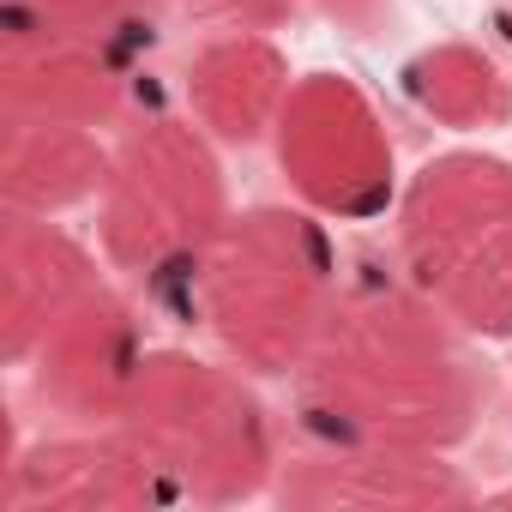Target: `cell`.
<instances>
[{"instance_id": "cell-7", "label": "cell", "mask_w": 512, "mask_h": 512, "mask_svg": "<svg viewBox=\"0 0 512 512\" xmlns=\"http://www.w3.org/2000/svg\"><path fill=\"white\" fill-rule=\"evenodd\" d=\"M133 103V49L61 31L31 13H0V115L121 133Z\"/></svg>"}, {"instance_id": "cell-16", "label": "cell", "mask_w": 512, "mask_h": 512, "mask_svg": "<svg viewBox=\"0 0 512 512\" xmlns=\"http://www.w3.org/2000/svg\"><path fill=\"white\" fill-rule=\"evenodd\" d=\"M169 7L211 31H278L284 19H296L302 0H169Z\"/></svg>"}, {"instance_id": "cell-3", "label": "cell", "mask_w": 512, "mask_h": 512, "mask_svg": "<svg viewBox=\"0 0 512 512\" xmlns=\"http://www.w3.org/2000/svg\"><path fill=\"white\" fill-rule=\"evenodd\" d=\"M115 428L163 482L169 506H235L272 494L278 482V428L247 368L205 362L193 350H151Z\"/></svg>"}, {"instance_id": "cell-1", "label": "cell", "mask_w": 512, "mask_h": 512, "mask_svg": "<svg viewBox=\"0 0 512 512\" xmlns=\"http://www.w3.org/2000/svg\"><path fill=\"white\" fill-rule=\"evenodd\" d=\"M290 404L302 440L452 452L476 434L488 374L470 332L404 272H356L290 374Z\"/></svg>"}, {"instance_id": "cell-15", "label": "cell", "mask_w": 512, "mask_h": 512, "mask_svg": "<svg viewBox=\"0 0 512 512\" xmlns=\"http://www.w3.org/2000/svg\"><path fill=\"white\" fill-rule=\"evenodd\" d=\"M7 13H31V19H49L61 31H91V37L121 43V49H145L157 37L163 0H7Z\"/></svg>"}, {"instance_id": "cell-14", "label": "cell", "mask_w": 512, "mask_h": 512, "mask_svg": "<svg viewBox=\"0 0 512 512\" xmlns=\"http://www.w3.org/2000/svg\"><path fill=\"white\" fill-rule=\"evenodd\" d=\"M404 91L410 103L452 127V133H476V127H500L512 115V79L506 67L476 49V43H440V49H422L410 67H404Z\"/></svg>"}, {"instance_id": "cell-13", "label": "cell", "mask_w": 512, "mask_h": 512, "mask_svg": "<svg viewBox=\"0 0 512 512\" xmlns=\"http://www.w3.org/2000/svg\"><path fill=\"white\" fill-rule=\"evenodd\" d=\"M115 139L67 121H7L0 115V205L61 217L103 193Z\"/></svg>"}, {"instance_id": "cell-10", "label": "cell", "mask_w": 512, "mask_h": 512, "mask_svg": "<svg viewBox=\"0 0 512 512\" xmlns=\"http://www.w3.org/2000/svg\"><path fill=\"white\" fill-rule=\"evenodd\" d=\"M169 506L151 464L115 422H73V434H49L19 446L0 476V512H133Z\"/></svg>"}, {"instance_id": "cell-8", "label": "cell", "mask_w": 512, "mask_h": 512, "mask_svg": "<svg viewBox=\"0 0 512 512\" xmlns=\"http://www.w3.org/2000/svg\"><path fill=\"white\" fill-rule=\"evenodd\" d=\"M272 494L302 512H440L470 506L482 488L446 452H404V446H338L308 440L278 464Z\"/></svg>"}, {"instance_id": "cell-5", "label": "cell", "mask_w": 512, "mask_h": 512, "mask_svg": "<svg viewBox=\"0 0 512 512\" xmlns=\"http://www.w3.org/2000/svg\"><path fill=\"white\" fill-rule=\"evenodd\" d=\"M217 139L175 115H139L115 133L109 181L97 193V247L133 284H193L223 235L229 187L211 151Z\"/></svg>"}, {"instance_id": "cell-4", "label": "cell", "mask_w": 512, "mask_h": 512, "mask_svg": "<svg viewBox=\"0 0 512 512\" xmlns=\"http://www.w3.org/2000/svg\"><path fill=\"white\" fill-rule=\"evenodd\" d=\"M398 272L470 338L512 344V163L494 151L428 157L392 205Z\"/></svg>"}, {"instance_id": "cell-12", "label": "cell", "mask_w": 512, "mask_h": 512, "mask_svg": "<svg viewBox=\"0 0 512 512\" xmlns=\"http://www.w3.org/2000/svg\"><path fill=\"white\" fill-rule=\"evenodd\" d=\"M296 73L272 31H205L187 55V109L217 145H260Z\"/></svg>"}, {"instance_id": "cell-11", "label": "cell", "mask_w": 512, "mask_h": 512, "mask_svg": "<svg viewBox=\"0 0 512 512\" xmlns=\"http://www.w3.org/2000/svg\"><path fill=\"white\" fill-rule=\"evenodd\" d=\"M103 284L97 253L67 235L55 217L7 211L0 223V350L13 368L37 356V344Z\"/></svg>"}, {"instance_id": "cell-2", "label": "cell", "mask_w": 512, "mask_h": 512, "mask_svg": "<svg viewBox=\"0 0 512 512\" xmlns=\"http://www.w3.org/2000/svg\"><path fill=\"white\" fill-rule=\"evenodd\" d=\"M344 290L326 217L308 205H253L223 223L187 296L217 350L266 380H290Z\"/></svg>"}, {"instance_id": "cell-9", "label": "cell", "mask_w": 512, "mask_h": 512, "mask_svg": "<svg viewBox=\"0 0 512 512\" xmlns=\"http://www.w3.org/2000/svg\"><path fill=\"white\" fill-rule=\"evenodd\" d=\"M145 332L133 302L115 284H97L25 362L31 392L43 410L67 422H115L139 368H145Z\"/></svg>"}, {"instance_id": "cell-6", "label": "cell", "mask_w": 512, "mask_h": 512, "mask_svg": "<svg viewBox=\"0 0 512 512\" xmlns=\"http://www.w3.org/2000/svg\"><path fill=\"white\" fill-rule=\"evenodd\" d=\"M278 169L326 223H368L398 205V151L350 73H302L272 127Z\"/></svg>"}]
</instances>
